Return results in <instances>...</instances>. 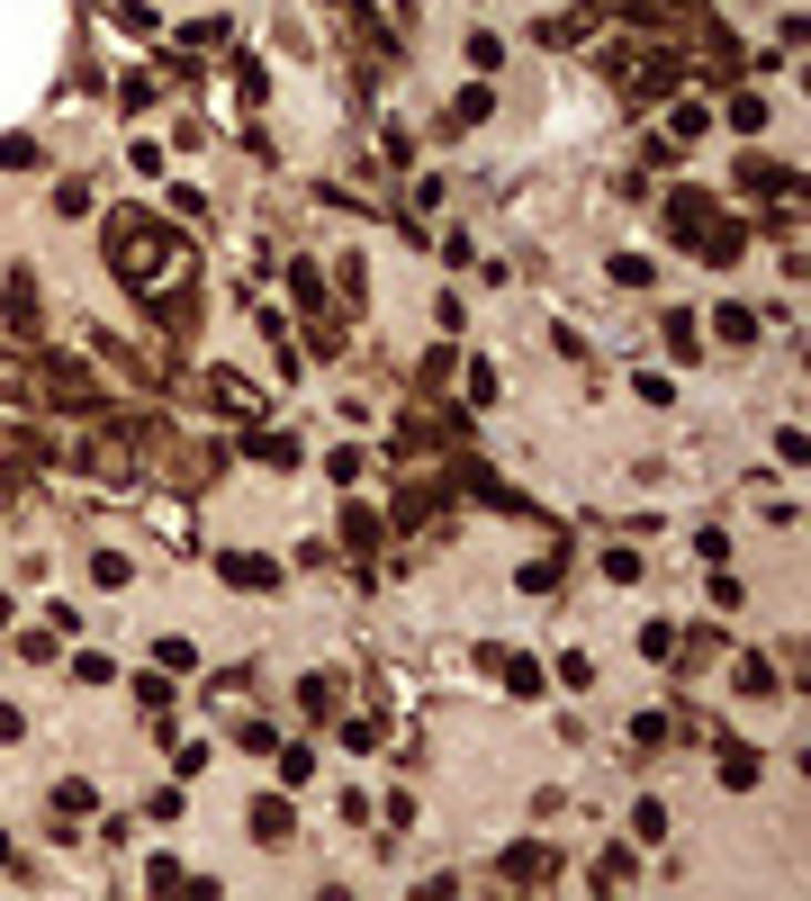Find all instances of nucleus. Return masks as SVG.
Wrapping results in <instances>:
<instances>
[{"label": "nucleus", "instance_id": "obj_8", "mask_svg": "<svg viewBox=\"0 0 811 901\" xmlns=\"http://www.w3.org/2000/svg\"><path fill=\"white\" fill-rule=\"evenodd\" d=\"M217 406H226V414H261V388H253V379H217Z\"/></svg>", "mask_w": 811, "mask_h": 901}, {"label": "nucleus", "instance_id": "obj_14", "mask_svg": "<svg viewBox=\"0 0 811 901\" xmlns=\"http://www.w3.org/2000/svg\"><path fill=\"white\" fill-rule=\"evenodd\" d=\"M632 829H640V839H667V802H658V794H649V802H640V811H632Z\"/></svg>", "mask_w": 811, "mask_h": 901}, {"label": "nucleus", "instance_id": "obj_2", "mask_svg": "<svg viewBox=\"0 0 811 901\" xmlns=\"http://www.w3.org/2000/svg\"><path fill=\"white\" fill-rule=\"evenodd\" d=\"M37 379H45V388H54V397H63V406H91V397H100V379H91V370H82V361H63V352H54V361H45V370H37Z\"/></svg>", "mask_w": 811, "mask_h": 901}, {"label": "nucleus", "instance_id": "obj_4", "mask_svg": "<svg viewBox=\"0 0 811 901\" xmlns=\"http://www.w3.org/2000/svg\"><path fill=\"white\" fill-rule=\"evenodd\" d=\"M551 866H560L551 848H514L505 857V883H551Z\"/></svg>", "mask_w": 811, "mask_h": 901}, {"label": "nucleus", "instance_id": "obj_1", "mask_svg": "<svg viewBox=\"0 0 811 901\" xmlns=\"http://www.w3.org/2000/svg\"><path fill=\"white\" fill-rule=\"evenodd\" d=\"M658 226H667V235H676V244H704V235H712V198H704V190H676V198H667V217H658Z\"/></svg>", "mask_w": 811, "mask_h": 901}, {"label": "nucleus", "instance_id": "obj_17", "mask_svg": "<svg viewBox=\"0 0 811 901\" xmlns=\"http://www.w3.org/2000/svg\"><path fill=\"white\" fill-rule=\"evenodd\" d=\"M0 874H19V866H10V839H0Z\"/></svg>", "mask_w": 811, "mask_h": 901}, {"label": "nucleus", "instance_id": "obj_13", "mask_svg": "<svg viewBox=\"0 0 811 901\" xmlns=\"http://www.w3.org/2000/svg\"><path fill=\"white\" fill-rule=\"evenodd\" d=\"M91 802H100V794H91V785H82V776H73V785H54V811H73V820H82V811H91Z\"/></svg>", "mask_w": 811, "mask_h": 901}, {"label": "nucleus", "instance_id": "obj_7", "mask_svg": "<svg viewBox=\"0 0 811 901\" xmlns=\"http://www.w3.org/2000/svg\"><path fill=\"white\" fill-rule=\"evenodd\" d=\"M379 532H388L379 505H352V514H343V541H352V550H379Z\"/></svg>", "mask_w": 811, "mask_h": 901}, {"label": "nucleus", "instance_id": "obj_15", "mask_svg": "<svg viewBox=\"0 0 811 901\" xmlns=\"http://www.w3.org/2000/svg\"><path fill=\"white\" fill-rule=\"evenodd\" d=\"M91 577H100V586H135V569L117 560V550H100V560H91Z\"/></svg>", "mask_w": 811, "mask_h": 901}, {"label": "nucleus", "instance_id": "obj_6", "mask_svg": "<svg viewBox=\"0 0 811 901\" xmlns=\"http://www.w3.org/2000/svg\"><path fill=\"white\" fill-rule=\"evenodd\" d=\"M721 785L749 794V785H758V748H721Z\"/></svg>", "mask_w": 811, "mask_h": 901}, {"label": "nucleus", "instance_id": "obj_11", "mask_svg": "<svg viewBox=\"0 0 811 901\" xmlns=\"http://www.w3.org/2000/svg\"><path fill=\"white\" fill-rule=\"evenodd\" d=\"M730 126H749V135H758V126H767V100H758V91H739V100H730Z\"/></svg>", "mask_w": 811, "mask_h": 901}, {"label": "nucleus", "instance_id": "obj_18", "mask_svg": "<svg viewBox=\"0 0 811 901\" xmlns=\"http://www.w3.org/2000/svg\"><path fill=\"white\" fill-rule=\"evenodd\" d=\"M0 622H10V595H0Z\"/></svg>", "mask_w": 811, "mask_h": 901}, {"label": "nucleus", "instance_id": "obj_16", "mask_svg": "<svg viewBox=\"0 0 811 901\" xmlns=\"http://www.w3.org/2000/svg\"><path fill=\"white\" fill-rule=\"evenodd\" d=\"M10 325H37V280H10Z\"/></svg>", "mask_w": 811, "mask_h": 901}, {"label": "nucleus", "instance_id": "obj_9", "mask_svg": "<svg viewBox=\"0 0 811 901\" xmlns=\"http://www.w3.org/2000/svg\"><path fill=\"white\" fill-rule=\"evenodd\" d=\"M154 667H172V676H189V667H198V649H189V641H172V632H163V641H154Z\"/></svg>", "mask_w": 811, "mask_h": 901}, {"label": "nucleus", "instance_id": "obj_10", "mask_svg": "<svg viewBox=\"0 0 811 901\" xmlns=\"http://www.w3.org/2000/svg\"><path fill=\"white\" fill-rule=\"evenodd\" d=\"M712 325H721V342H758V316H749V307H721Z\"/></svg>", "mask_w": 811, "mask_h": 901}, {"label": "nucleus", "instance_id": "obj_5", "mask_svg": "<svg viewBox=\"0 0 811 901\" xmlns=\"http://www.w3.org/2000/svg\"><path fill=\"white\" fill-rule=\"evenodd\" d=\"M253 839H270V848L289 839V802H280V794H261V802H253Z\"/></svg>", "mask_w": 811, "mask_h": 901}, {"label": "nucleus", "instance_id": "obj_12", "mask_svg": "<svg viewBox=\"0 0 811 901\" xmlns=\"http://www.w3.org/2000/svg\"><path fill=\"white\" fill-rule=\"evenodd\" d=\"M632 866H640L632 848H604V866H595V883H632Z\"/></svg>", "mask_w": 811, "mask_h": 901}, {"label": "nucleus", "instance_id": "obj_3", "mask_svg": "<svg viewBox=\"0 0 811 901\" xmlns=\"http://www.w3.org/2000/svg\"><path fill=\"white\" fill-rule=\"evenodd\" d=\"M226 586H253V595H270V586H280V569H270L261 550H226Z\"/></svg>", "mask_w": 811, "mask_h": 901}]
</instances>
